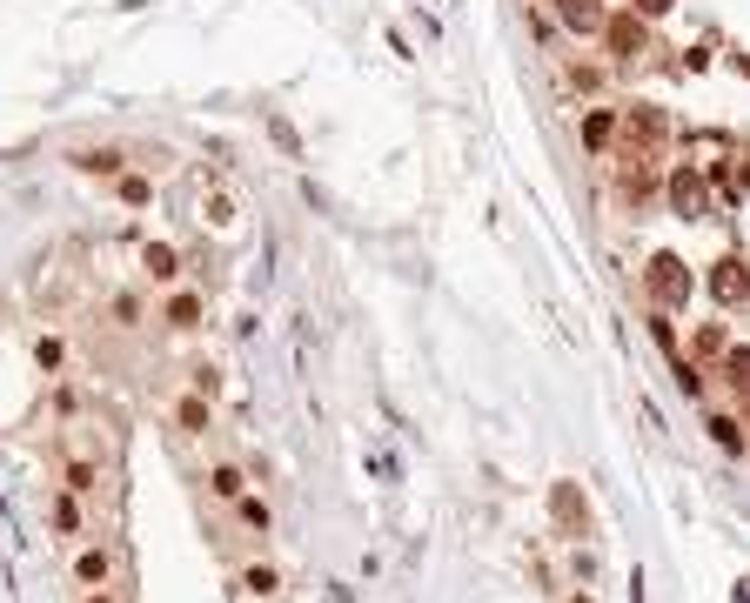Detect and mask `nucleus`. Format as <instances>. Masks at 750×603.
Wrapping results in <instances>:
<instances>
[{
	"instance_id": "obj_1",
	"label": "nucleus",
	"mask_w": 750,
	"mask_h": 603,
	"mask_svg": "<svg viewBox=\"0 0 750 603\" xmlns=\"http://www.w3.org/2000/svg\"><path fill=\"white\" fill-rule=\"evenodd\" d=\"M67 583L74 590H121L128 597V557L114 550L108 536H81L74 557H67Z\"/></svg>"
},
{
	"instance_id": "obj_2",
	"label": "nucleus",
	"mask_w": 750,
	"mask_h": 603,
	"mask_svg": "<svg viewBox=\"0 0 750 603\" xmlns=\"http://www.w3.org/2000/svg\"><path fill=\"white\" fill-rule=\"evenodd\" d=\"M610 181H617V201L623 208H643V201L663 188V168H657V148H637V141H617L610 148Z\"/></svg>"
},
{
	"instance_id": "obj_3",
	"label": "nucleus",
	"mask_w": 750,
	"mask_h": 603,
	"mask_svg": "<svg viewBox=\"0 0 750 603\" xmlns=\"http://www.w3.org/2000/svg\"><path fill=\"white\" fill-rule=\"evenodd\" d=\"M596 41H603V54H610L617 67H637L643 54H650V27H643L637 7H610L603 27H596Z\"/></svg>"
},
{
	"instance_id": "obj_4",
	"label": "nucleus",
	"mask_w": 750,
	"mask_h": 603,
	"mask_svg": "<svg viewBox=\"0 0 750 603\" xmlns=\"http://www.w3.org/2000/svg\"><path fill=\"white\" fill-rule=\"evenodd\" d=\"M643 289H650V309L677 315V309H690V289H697V275H690L677 255H650V268H643Z\"/></svg>"
},
{
	"instance_id": "obj_5",
	"label": "nucleus",
	"mask_w": 750,
	"mask_h": 603,
	"mask_svg": "<svg viewBox=\"0 0 750 603\" xmlns=\"http://www.w3.org/2000/svg\"><path fill=\"white\" fill-rule=\"evenodd\" d=\"M663 195H670V208H677V222H710V181L704 168H670L663 175Z\"/></svg>"
},
{
	"instance_id": "obj_6",
	"label": "nucleus",
	"mask_w": 750,
	"mask_h": 603,
	"mask_svg": "<svg viewBox=\"0 0 750 603\" xmlns=\"http://www.w3.org/2000/svg\"><path fill=\"white\" fill-rule=\"evenodd\" d=\"M134 268H141V282H148V289H175L188 262H181V248H175V242H141Z\"/></svg>"
},
{
	"instance_id": "obj_7",
	"label": "nucleus",
	"mask_w": 750,
	"mask_h": 603,
	"mask_svg": "<svg viewBox=\"0 0 750 603\" xmlns=\"http://www.w3.org/2000/svg\"><path fill=\"white\" fill-rule=\"evenodd\" d=\"M556 81H563V94H603L610 88V67L603 61H583V54H550Z\"/></svg>"
},
{
	"instance_id": "obj_8",
	"label": "nucleus",
	"mask_w": 750,
	"mask_h": 603,
	"mask_svg": "<svg viewBox=\"0 0 750 603\" xmlns=\"http://www.w3.org/2000/svg\"><path fill=\"white\" fill-rule=\"evenodd\" d=\"M195 222L215 228V235H228V228L242 222V208H235V195H228L221 181H201V188H195Z\"/></svg>"
},
{
	"instance_id": "obj_9",
	"label": "nucleus",
	"mask_w": 750,
	"mask_h": 603,
	"mask_svg": "<svg viewBox=\"0 0 750 603\" xmlns=\"http://www.w3.org/2000/svg\"><path fill=\"white\" fill-rule=\"evenodd\" d=\"M235 597H248V603H282V570L268 557H248L242 570H235Z\"/></svg>"
},
{
	"instance_id": "obj_10",
	"label": "nucleus",
	"mask_w": 750,
	"mask_h": 603,
	"mask_svg": "<svg viewBox=\"0 0 750 603\" xmlns=\"http://www.w3.org/2000/svg\"><path fill=\"white\" fill-rule=\"evenodd\" d=\"M710 295L724 302V315L744 309V255H737V248H724V255L710 262Z\"/></svg>"
},
{
	"instance_id": "obj_11",
	"label": "nucleus",
	"mask_w": 750,
	"mask_h": 603,
	"mask_svg": "<svg viewBox=\"0 0 750 603\" xmlns=\"http://www.w3.org/2000/svg\"><path fill=\"white\" fill-rule=\"evenodd\" d=\"M576 134H583V155H610L617 148V108H603V101H590L583 108V121H576Z\"/></svg>"
},
{
	"instance_id": "obj_12",
	"label": "nucleus",
	"mask_w": 750,
	"mask_h": 603,
	"mask_svg": "<svg viewBox=\"0 0 750 603\" xmlns=\"http://www.w3.org/2000/svg\"><path fill=\"white\" fill-rule=\"evenodd\" d=\"M228 510H235V523L248 530V543H268V530H275V510H268V496H262V490H242L235 503H228Z\"/></svg>"
},
{
	"instance_id": "obj_13",
	"label": "nucleus",
	"mask_w": 750,
	"mask_h": 603,
	"mask_svg": "<svg viewBox=\"0 0 750 603\" xmlns=\"http://www.w3.org/2000/svg\"><path fill=\"white\" fill-rule=\"evenodd\" d=\"M175 429L201 443V436L215 429V402H208V396H195V389H181V396H175Z\"/></svg>"
},
{
	"instance_id": "obj_14",
	"label": "nucleus",
	"mask_w": 750,
	"mask_h": 603,
	"mask_svg": "<svg viewBox=\"0 0 750 603\" xmlns=\"http://www.w3.org/2000/svg\"><path fill=\"white\" fill-rule=\"evenodd\" d=\"M161 322H168L175 335H195L201 322H208V302H201L195 289H175V295H168V309H161Z\"/></svg>"
},
{
	"instance_id": "obj_15",
	"label": "nucleus",
	"mask_w": 750,
	"mask_h": 603,
	"mask_svg": "<svg viewBox=\"0 0 750 603\" xmlns=\"http://www.w3.org/2000/svg\"><path fill=\"white\" fill-rule=\"evenodd\" d=\"M67 161H74V168H81V175H121V168H128V148H114V141H101V148H67Z\"/></svg>"
},
{
	"instance_id": "obj_16",
	"label": "nucleus",
	"mask_w": 750,
	"mask_h": 603,
	"mask_svg": "<svg viewBox=\"0 0 750 603\" xmlns=\"http://www.w3.org/2000/svg\"><path fill=\"white\" fill-rule=\"evenodd\" d=\"M550 516L563 523V530H583V523H590V503H583V490H576L570 476H563V483H550Z\"/></svg>"
},
{
	"instance_id": "obj_17",
	"label": "nucleus",
	"mask_w": 750,
	"mask_h": 603,
	"mask_svg": "<svg viewBox=\"0 0 750 603\" xmlns=\"http://www.w3.org/2000/svg\"><path fill=\"white\" fill-rule=\"evenodd\" d=\"M556 14H563V27H570V34L596 41V27H603V14H610V7H603V0H556Z\"/></svg>"
},
{
	"instance_id": "obj_18",
	"label": "nucleus",
	"mask_w": 750,
	"mask_h": 603,
	"mask_svg": "<svg viewBox=\"0 0 750 603\" xmlns=\"http://www.w3.org/2000/svg\"><path fill=\"white\" fill-rule=\"evenodd\" d=\"M47 516H54V530H61L67 543H81V536H88V516H81V496L54 490V496H47Z\"/></svg>"
},
{
	"instance_id": "obj_19",
	"label": "nucleus",
	"mask_w": 750,
	"mask_h": 603,
	"mask_svg": "<svg viewBox=\"0 0 750 603\" xmlns=\"http://www.w3.org/2000/svg\"><path fill=\"white\" fill-rule=\"evenodd\" d=\"M710 443L724 449V456H744V423H737V409H710Z\"/></svg>"
},
{
	"instance_id": "obj_20",
	"label": "nucleus",
	"mask_w": 750,
	"mask_h": 603,
	"mask_svg": "<svg viewBox=\"0 0 750 603\" xmlns=\"http://www.w3.org/2000/svg\"><path fill=\"white\" fill-rule=\"evenodd\" d=\"M201 483H208V496H215V503H235V496L248 490L242 463H208V476H201Z\"/></svg>"
},
{
	"instance_id": "obj_21",
	"label": "nucleus",
	"mask_w": 750,
	"mask_h": 603,
	"mask_svg": "<svg viewBox=\"0 0 750 603\" xmlns=\"http://www.w3.org/2000/svg\"><path fill=\"white\" fill-rule=\"evenodd\" d=\"M730 342H737V335H730V322H704V329H697V349H690V362H697V369H710V362L724 356Z\"/></svg>"
},
{
	"instance_id": "obj_22",
	"label": "nucleus",
	"mask_w": 750,
	"mask_h": 603,
	"mask_svg": "<svg viewBox=\"0 0 750 603\" xmlns=\"http://www.w3.org/2000/svg\"><path fill=\"white\" fill-rule=\"evenodd\" d=\"M108 315H114V329H141V322H148V309H141V295L134 289L108 295Z\"/></svg>"
},
{
	"instance_id": "obj_23",
	"label": "nucleus",
	"mask_w": 750,
	"mask_h": 603,
	"mask_svg": "<svg viewBox=\"0 0 750 603\" xmlns=\"http://www.w3.org/2000/svg\"><path fill=\"white\" fill-rule=\"evenodd\" d=\"M114 195L128 201V208H148V201H155V181H148V175H128V168H121V175H114Z\"/></svg>"
},
{
	"instance_id": "obj_24",
	"label": "nucleus",
	"mask_w": 750,
	"mask_h": 603,
	"mask_svg": "<svg viewBox=\"0 0 750 603\" xmlns=\"http://www.w3.org/2000/svg\"><path fill=\"white\" fill-rule=\"evenodd\" d=\"M34 362H41L47 376H61V369H67V342H61V335H34Z\"/></svg>"
},
{
	"instance_id": "obj_25",
	"label": "nucleus",
	"mask_w": 750,
	"mask_h": 603,
	"mask_svg": "<svg viewBox=\"0 0 750 603\" xmlns=\"http://www.w3.org/2000/svg\"><path fill=\"white\" fill-rule=\"evenodd\" d=\"M188 389L215 402V389H221V369H215V362H195V369H188Z\"/></svg>"
},
{
	"instance_id": "obj_26",
	"label": "nucleus",
	"mask_w": 750,
	"mask_h": 603,
	"mask_svg": "<svg viewBox=\"0 0 750 603\" xmlns=\"http://www.w3.org/2000/svg\"><path fill=\"white\" fill-rule=\"evenodd\" d=\"M81 603H128L121 590H81Z\"/></svg>"
},
{
	"instance_id": "obj_27",
	"label": "nucleus",
	"mask_w": 750,
	"mask_h": 603,
	"mask_svg": "<svg viewBox=\"0 0 750 603\" xmlns=\"http://www.w3.org/2000/svg\"><path fill=\"white\" fill-rule=\"evenodd\" d=\"M637 7H643V14H663V7H670V0H637Z\"/></svg>"
},
{
	"instance_id": "obj_28",
	"label": "nucleus",
	"mask_w": 750,
	"mask_h": 603,
	"mask_svg": "<svg viewBox=\"0 0 750 603\" xmlns=\"http://www.w3.org/2000/svg\"><path fill=\"white\" fill-rule=\"evenodd\" d=\"M570 603H596V597H590V590H570Z\"/></svg>"
}]
</instances>
